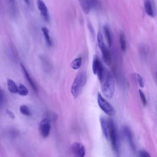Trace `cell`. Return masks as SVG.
I'll use <instances>...</instances> for the list:
<instances>
[{
  "label": "cell",
  "instance_id": "6da1fadb",
  "mask_svg": "<svg viewBox=\"0 0 157 157\" xmlns=\"http://www.w3.org/2000/svg\"><path fill=\"white\" fill-rule=\"evenodd\" d=\"M102 91L104 95L109 99H111L115 92V81L112 74L109 71H105L102 80Z\"/></svg>",
  "mask_w": 157,
  "mask_h": 157
},
{
  "label": "cell",
  "instance_id": "7a4b0ae2",
  "mask_svg": "<svg viewBox=\"0 0 157 157\" xmlns=\"http://www.w3.org/2000/svg\"><path fill=\"white\" fill-rule=\"evenodd\" d=\"M87 81L86 73L80 72L76 77L71 86V93L74 98H77L83 88L85 86Z\"/></svg>",
  "mask_w": 157,
  "mask_h": 157
},
{
  "label": "cell",
  "instance_id": "3957f363",
  "mask_svg": "<svg viewBox=\"0 0 157 157\" xmlns=\"http://www.w3.org/2000/svg\"><path fill=\"white\" fill-rule=\"evenodd\" d=\"M97 40H98V44L99 47L102 53V58L104 61H105L108 65H110L111 62V54H110V52L109 50L108 49L105 44H104L102 35L101 33V31H98V35H97Z\"/></svg>",
  "mask_w": 157,
  "mask_h": 157
},
{
  "label": "cell",
  "instance_id": "277c9868",
  "mask_svg": "<svg viewBox=\"0 0 157 157\" xmlns=\"http://www.w3.org/2000/svg\"><path fill=\"white\" fill-rule=\"evenodd\" d=\"M98 103L101 109L109 116H114L116 114L114 107L104 99L100 93L98 94Z\"/></svg>",
  "mask_w": 157,
  "mask_h": 157
},
{
  "label": "cell",
  "instance_id": "5b68a950",
  "mask_svg": "<svg viewBox=\"0 0 157 157\" xmlns=\"http://www.w3.org/2000/svg\"><path fill=\"white\" fill-rule=\"evenodd\" d=\"M109 123V138H110L112 149L117 152L118 150V142H117V134L116 126L112 119L108 120Z\"/></svg>",
  "mask_w": 157,
  "mask_h": 157
},
{
  "label": "cell",
  "instance_id": "8992f818",
  "mask_svg": "<svg viewBox=\"0 0 157 157\" xmlns=\"http://www.w3.org/2000/svg\"><path fill=\"white\" fill-rule=\"evenodd\" d=\"M92 70H93V74L97 76L98 79L101 82L103 77L104 70V68L102 67V65L101 64L100 60L97 56L95 57L93 61Z\"/></svg>",
  "mask_w": 157,
  "mask_h": 157
},
{
  "label": "cell",
  "instance_id": "52a82bcc",
  "mask_svg": "<svg viewBox=\"0 0 157 157\" xmlns=\"http://www.w3.org/2000/svg\"><path fill=\"white\" fill-rule=\"evenodd\" d=\"M50 123L48 119H44L41 121L39 125V130L42 137L44 138H47L50 134Z\"/></svg>",
  "mask_w": 157,
  "mask_h": 157
},
{
  "label": "cell",
  "instance_id": "ba28073f",
  "mask_svg": "<svg viewBox=\"0 0 157 157\" xmlns=\"http://www.w3.org/2000/svg\"><path fill=\"white\" fill-rule=\"evenodd\" d=\"M71 151L74 156L77 157H83L86 155V149L84 146L79 142H74L72 145Z\"/></svg>",
  "mask_w": 157,
  "mask_h": 157
},
{
  "label": "cell",
  "instance_id": "9c48e42d",
  "mask_svg": "<svg viewBox=\"0 0 157 157\" xmlns=\"http://www.w3.org/2000/svg\"><path fill=\"white\" fill-rule=\"evenodd\" d=\"M37 4L39 11L41 13V14L43 16L44 19L46 21V22H49V15L48 12V9L44 3V2L43 0H38L37 1Z\"/></svg>",
  "mask_w": 157,
  "mask_h": 157
},
{
  "label": "cell",
  "instance_id": "30bf717a",
  "mask_svg": "<svg viewBox=\"0 0 157 157\" xmlns=\"http://www.w3.org/2000/svg\"><path fill=\"white\" fill-rule=\"evenodd\" d=\"M100 125H101L102 132L104 136V137H105L106 139H108L109 138L108 120H107L105 117L101 116L100 117Z\"/></svg>",
  "mask_w": 157,
  "mask_h": 157
},
{
  "label": "cell",
  "instance_id": "8fae6325",
  "mask_svg": "<svg viewBox=\"0 0 157 157\" xmlns=\"http://www.w3.org/2000/svg\"><path fill=\"white\" fill-rule=\"evenodd\" d=\"M21 68H22V71L24 72V74L25 76V78L27 80V81L28 82L29 84L30 85V86L32 87V88L36 91V92H38V87L36 86V84L35 83V82L33 81V80L31 79V77H30L29 73L28 72V71L26 69V68H25V66L23 65H21Z\"/></svg>",
  "mask_w": 157,
  "mask_h": 157
},
{
  "label": "cell",
  "instance_id": "7c38bea8",
  "mask_svg": "<svg viewBox=\"0 0 157 157\" xmlns=\"http://www.w3.org/2000/svg\"><path fill=\"white\" fill-rule=\"evenodd\" d=\"M79 1L83 11L86 14H88L91 8V4L89 0H79Z\"/></svg>",
  "mask_w": 157,
  "mask_h": 157
},
{
  "label": "cell",
  "instance_id": "4fadbf2b",
  "mask_svg": "<svg viewBox=\"0 0 157 157\" xmlns=\"http://www.w3.org/2000/svg\"><path fill=\"white\" fill-rule=\"evenodd\" d=\"M144 8L146 13H147L150 17H154V12L151 1L150 0H145L144 1Z\"/></svg>",
  "mask_w": 157,
  "mask_h": 157
},
{
  "label": "cell",
  "instance_id": "5bb4252c",
  "mask_svg": "<svg viewBox=\"0 0 157 157\" xmlns=\"http://www.w3.org/2000/svg\"><path fill=\"white\" fill-rule=\"evenodd\" d=\"M7 87L9 91L12 93H17L18 86L16 85L15 82L10 79H7Z\"/></svg>",
  "mask_w": 157,
  "mask_h": 157
},
{
  "label": "cell",
  "instance_id": "9a60e30c",
  "mask_svg": "<svg viewBox=\"0 0 157 157\" xmlns=\"http://www.w3.org/2000/svg\"><path fill=\"white\" fill-rule=\"evenodd\" d=\"M104 35H105V37L106 38L109 46L111 47L112 44V39L111 31L108 26L105 25L104 27Z\"/></svg>",
  "mask_w": 157,
  "mask_h": 157
},
{
  "label": "cell",
  "instance_id": "2e32d148",
  "mask_svg": "<svg viewBox=\"0 0 157 157\" xmlns=\"http://www.w3.org/2000/svg\"><path fill=\"white\" fill-rule=\"evenodd\" d=\"M42 31H43V33L46 44H47L48 46L50 47L52 44V39L49 35V29L46 27H43V28H42Z\"/></svg>",
  "mask_w": 157,
  "mask_h": 157
},
{
  "label": "cell",
  "instance_id": "e0dca14e",
  "mask_svg": "<svg viewBox=\"0 0 157 157\" xmlns=\"http://www.w3.org/2000/svg\"><path fill=\"white\" fill-rule=\"evenodd\" d=\"M123 132H124L125 137H126L127 141H128V142L131 145L132 148L134 149V144H133V138H132V134H131V131L130 130V129L128 127H125V128L123 130Z\"/></svg>",
  "mask_w": 157,
  "mask_h": 157
},
{
  "label": "cell",
  "instance_id": "ac0fdd59",
  "mask_svg": "<svg viewBox=\"0 0 157 157\" xmlns=\"http://www.w3.org/2000/svg\"><path fill=\"white\" fill-rule=\"evenodd\" d=\"M82 57H77L71 62V67L74 70H77L80 68L82 65Z\"/></svg>",
  "mask_w": 157,
  "mask_h": 157
},
{
  "label": "cell",
  "instance_id": "d6986e66",
  "mask_svg": "<svg viewBox=\"0 0 157 157\" xmlns=\"http://www.w3.org/2000/svg\"><path fill=\"white\" fill-rule=\"evenodd\" d=\"M17 93L21 96H27L28 94V90L27 88L22 83H20L18 86Z\"/></svg>",
  "mask_w": 157,
  "mask_h": 157
},
{
  "label": "cell",
  "instance_id": "ffe728a7",
  "mask_svg": "<svg viewBox=\"0 0 157 157\" xmlns=\"http://www.w3.org/2000/svg\"><path fill=\"white\" fill-rule=\"evenodd\" d=\"M120 47L123 52H125L127 49V44H126V39L123 33H121L120 35Z\"/></svg>",
  "mask_w": 157,
  "mask_h": 157
},
{
  "label": "cell",
  "instance_id": "44dd1931",
  "mask_svg": "<svg viewBox=\"0 0 157 157\" xmlns=\"http://www.w3.org/2000/svg\"><path fill=\"white\" fill-rule=\"evenodd\" d=\"M20 112L21 114L24 115L25 116H31V112L29 108L26 105H22L20 107Z\"/></svg>",
  "mask_w": 157,
  "mask_h": 157
},
{
  "label": "cell",
  "instance_id": "7402d4cb",
  "mask_svg": "<svg viewBox=\"0 0 157 157\" xmlns=\"http://www.w3.org/2000/svg\"><path fill=\"white\" fill-rule=\"evenodd\" d=\"M134 77L138 83L139 86L141 87V88H144V82L143 80V78L141 77V76L139 74H137V73H136L134 74Z\"/></svg>",
  "mask_w": 157,
  "mask_h": 157
},
{
  "label": "cell",
  "instance_id": "603a6c76",
  "mask_svg": "<svg viewBox=\"0 0 157 157\" xmlns=\"http://www.w3.org/2000/svg\"><path fill=\"white\" fill-rule=\"evenodd\" d=\"M139 92L140 98H141V100L142 104H144V106H146V105H147V99H146V97H145V95H144V93L143 91H142V90H139Z\"/></svg>",
  "mask_w": 157,
  "mask_h": 157
},
{
  "label": "cell",
  "instance_id": "cb8c5ba5",
  "mask_svg": "<svg viewBox=\"0 0 157 157\" xmlns=\"http://www.w3.org/2000/svg\"><path fill=\"white\" fill-rule=\"evenodd\" d=\"M139 156H144V157H147V156H150V155L147 151L141 150L139 152Z\"/></svg>",
  "mask_w": 157,
  "mask_h": 157
},
{
  "label": "cell",
  "instance_id": "d4e9b609",
  "mask_svg": "<svg viewBox=\"0 0 157 157\" xmlns=\"http://www.w3.org/2000/svg\"><path fill=\"white\" fill-rule=\"evenodd\" d=\"M6 114H7V115L10 118H11V119H14L15 118L14 114V113L12 111H10L9 110H6Z\"/></svg>",
  "mask_w": 157,
  "mask_h": 157
},
{
  "label": "cell",
  "instance_id": "484cf974",
  "mask_svg": "<svg viewBox=\"0 0 157 157\" xmlns=\"http://www.w3.org/2000/svg\"><path fill=\"white\" fill-rule=\"evenodd\" d=\"M4 100V93L3 91L0 89V105L3 103Z\"/></svg>",
  "mask_w": 157,
  "mask_h": 157
},
{
  "label": "cell",
  "instance_id": "4316f807",
  "mask_svg": "<svg viewBox=\"0 0 157 157\" xmlns=\"http://www.w3.org/2000/svg\"><path fill=\"white\" fill-rule=\"evenodd\" d=\"M90 1V4H91V6H94L95 7L97 4V0H89Z\"/></svg>",
  "mask_w": 157,
  "mask_h": 157
},
{
  "label": "cell",
  "instance_id": "83f0119b",
  "mask_svg": "<svg viewBox=\"0 0 157 157\" xmlns=\"http://www.w3.org/2000/svg\"><path fill=\"white\" fill-rule=\"evenodd\" d=\"M24 1H25V2L26 3V4L27 5H29L30 4V1H29V0H24Z\"/></svg>",
  "mask_w": 157,
  "mask_h": 157
},
{
  "label": "cell",
  "instance_id": "f1b7e54d",
  "mask_svg": "<svg viewBox=\"0 0 157 157\" xmlns=\"http://www.w3.org/2000/svg\"><path fill=\"white\" fill-rule=\"evenodd\" d=\"M9 1L10 3H14V1H15V0H9Z\"/></svg>",
  "mask_w": 157,
  "mask_h": 157
}]
</instances>
